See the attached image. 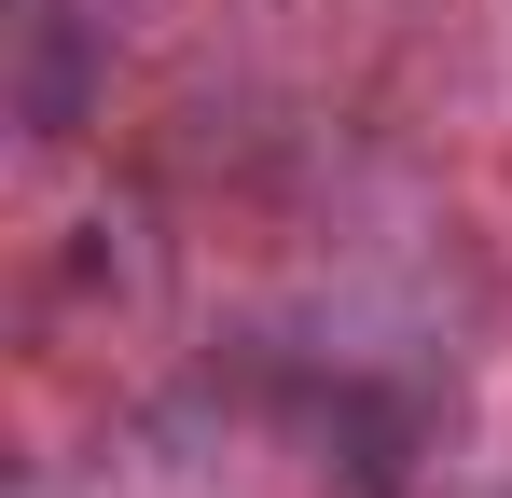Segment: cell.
<instances>
[]
</instances>
